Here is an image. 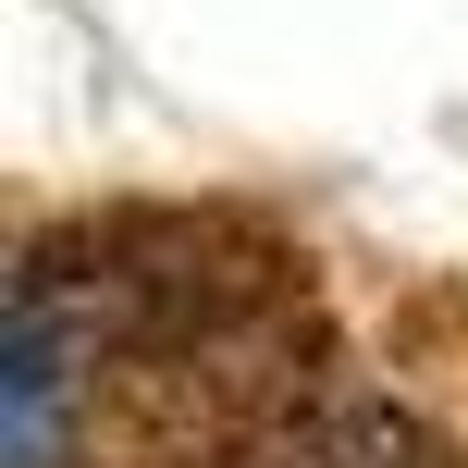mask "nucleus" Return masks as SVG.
Segmentation results:
<instances>
[{"label":"nucleus","mask_w":468,"mask_h":468,"mask_svg":"<svg viewBox=\"0 0 468 468\" xmlns=\"http://www.w3.org/2000/svg\"><path fill=\"white\" fill-rule=\"evenodd\" d=\"M283 468H456V456H444V431H431V420L357 395V407H321V420L283 444Z\"/></svg>","instance_id":"f257e3e1"}]
</instances>
